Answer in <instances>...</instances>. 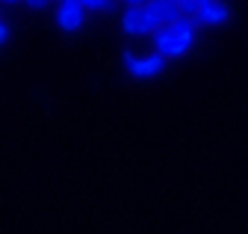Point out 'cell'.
<instances>
[{
  "instance_id": "cell-1",
  "label": "cell",
  "mask_w": 248,
  "mask_h": 234,
  "mask_svg": "<svg viewBox=\"0 0 248 234\" xmlns=\"http://www.w3.org/2000/svg\"><path fill=\"white\" fill-rule=\"evenodd\" d=\"M121 63L127 66L130 77L136 80H151V77H160L166 68H169V60L160 53H148V56H136L133 48H124L121 50Z\"/></svg>"
},
{
  "instance_id": "cell-2",
  "label": "cell",
  "mask_w": 248,
  "mask_h": 234,
  "mask_svg": "<svg viewBox=\"0 0 248 234\" xmlns=\"http://www.w3.org/2000/svg\"><path fill=\"white\" fill-rule=\"evenodd\" d=\"M86 6L80 0H59L56 3V27L62 33H80L86 24Z\"/></svg>"
},
{
  "instance_id": "cell-3",
  "label": "cell",
  "mask_w": 248,
  "mask_h": 234,
  "mask_svg": "<svg viewBox=\"0 0 248 234\" xmlns=\"http://www.w3.org/2000/svg\"><path fill=\"white\" fill-rule=\"evenodd\" d=\"M154 53H160V56H166V60H177V56H183V53H189L192 50V45L189 42H183L171 27H160V30H154Z\"/></svg>"
},
{
  "instance_id": "cell-4",
  "label": "cell",
  "mask_w": 248,
  "mask_h": 234,
  "mask_svg": "<svg viewBox=\"0 0 248 234\" xmlns=\"http://www.w3.org/2000/svg\"><path fill=\"white\" fill-rule=\"evenodd\" d=\"M121 30H124V36H130V39L151 36L148 24L142 18V6H124V12H121Z\"/></svg>"
},
{
  "instance_id": "cell-5",
  "label": "cell",
  "mask_w": 248,
  "mask_h": 234,
  "mask_svg": "<svg viewBox=\"0 0 248 234\" xmlns=\"http://www.w3.org/2000/svg\"><path fill=\"white\" fill-rule=\"evenodd\" d=\"M231 18V6L228 3H222V0H213L210 6H204V9H198V15L192 18L198 27H219V24H225Z\"/></svg>"
},
{
  "instance_id": "cell-6",
  "label": "cell",
  "mask_w": 248,
  "mask_h": 234,
  "mask_svg": "<svg viewBox=\"0 0 248 234\" xmlns=\"http://www.w3.org/2000/svg\"><path fill=\"white\" fill-rule=\"evenodd\" d=\"M163 9H166V0H145V6H142V18L148 24V30L154 36V30H160L163 24Z\"/></svg>"
},
{
  "instance_id": "cell-7",
  "label": "cell",
  "mask_w": 248,
  "mask_h": 234,
  "mask_svg": "<svg viewBox=\"0 0 248 234\" xmlns=\"http://www.w3.org/2000/svg\"><path fill=\"white\" fill-rule=\"evenodd\" d=\"M171 30H174V33H177L183 42L195 45V30H198V24H195L192 18H186V15H183V18H177V21L171 24Z\"/></svg>"
},
{
  "instance_id": "cell-8",
  "label": "cell",
  "mask_w": 248,
  "mask_h": 234,
  "mask_svg": "<svg viewBox=\"0 0 248 234\" xmlns=\"http://www.w3.org/2000/svg\"><path fill=\"white\" fill-rule=\"evenodd\" d=\"M86 6V12H115L118 0H80Z\"/></svg>"
},
{
  "instance_id": "cell-9",
  "label": "cell",
  "mask_w": 248,
  "mask_h": 234,
  "mask_svg": "<svg viewBox=\"0 0 248 234\" xmlns=\"http://www.w3.org/2000/svg\"><path fill=\"white\" fill-rule=\"evenodd\" d=\"M177 18H183L180 6H177V3H169V0H166V9H163V24H166V27H171Z\"/></svg>"
},
{
  "instance_id": "cell-10",
  "label": "cell",
  "mask_w": 248,
  "mask_h": 234,
  "mask_svg": "<svg viewBox=\"0 0 248 234\" xmlns=\"http://www.w3.org/2000/svg\"><path fill=\"white\" fill-rule=\"evenodd\" d=\"M6 42H9V24H6L3 12H0V48H3Z\"/></svg>"
},
{
  "instance_id": "cell-11",
  "label": "cell",
  "mask_w": 248,
  "mask_h": 234,
  "mask_svg": "<svg viewBox=\"0 0 248 234\" xmlns=\"http://www.w3.org/2000/svg\"><path fill=\"white\" fill-rule=\"evenodd\" d=\"M24 3H27L30 9H36V12H39V9H47L50 3H59V0H24Z\"/></svg>"
},
{
  "instance_id": "cell-12",
  "label": "cell",
  "mask_w": 248,
  "mask_h": 234,
  "mask_svg": "<svg viewBox=\"0 0 248 234\" xmlns=\"http://www.w3.org/2000/svg\"><path fill=\"white\" fill-rule=\"evenodd\" d=\"M118 3H124V6H145V0H118Z\"/></svg>"
},
{
  "instance_id": "cell-13",
  "label": "cell",
  "mask_w": 248,
  "mask_h": 234,
  "mask_svg": "<svg viewBox=\"0 0 248 234\" xmlns=\"http://www.w3.org/2000/svg\"><path fill=\"white\" fill-rule=\"evenodd\" d=\"M0 3H18V0H0Z\"/></svg>"
},
{
  "instance_id": "cell-14",
  "label": "cell",
  "mask_w": 248,
  "mask_h": 234,
  "mask_svg": "<svg viewBox=\"0 0 248 234\" xmlns=\"http://www.w3.org/2000/svg\"><path fill=\"white\" fill-rule=\"evenodd\" d=\"M169 3H177V0H169Z\"/></svg>"
}]
</instances>
